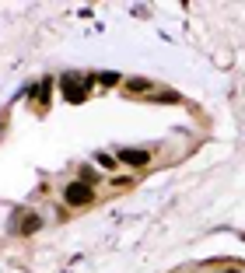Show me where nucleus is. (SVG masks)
I'll use <instances>...</instances> for the list:
<instances>
[{"label":"nucleus","mask_w":245,"mask_h":273,"mask_svg":"<svg viewBox=\"0 0 245 273\" xmlns=\"http://www.w3.org/2000/svg\"><path fill=\"white\" fill-rule=\"evenodd\" d=\"M126 91H151V81L147 77H133V81H126Z\"/></svg>","instance_id":"5"},{"label":"nucleus","mask_w":245,"mask_h":273,"mask_svg":"<svg viewBox=\"0 0 245 273\" xmlns=\"http://www.w3.org/2000/svg\"><path fill=\"white\" fill-rule=\"evenodd\" d=\"M154 102H158V105H172V102H179V95H158Z\"/></svg>","instance_id":"9"},{"label":"nucleus","mask_w":245,"mask_h":273,"mask_svg":"<svg viewBox=\"0 0 245 273\" xmlns=\"http://www.w3.org/2000/svg\"><path fill=\"white\" fill-rule=\"evenodd\" d=\"M39 228H42V217H39V214H25V217H21V224H18V231H21V235H35Z\"/></svg>","instance_id":"4"},{"label":"nucleus","mask_w":245,"mask_h":273,"mask_svg":"<svg viewBox=\"0 0 245 273\" xmlns=\"http://www.w3.org/2000/svg\"><path fill=\"white\" fill-rule=\"evenodd\" d=\"M123 165H130V168H144L147 161H151V151H140V147H126V151H119L116 154Z\"/></svg>","instance_id":"3"},{"label":"nucleus","mask_w":245,"mask_h":273,"mask_svg":"<svg viewBox=\"0 0 245 273\" xmlns=\"http://www.w3.org/2000/svg\"><path fill=\"white\" fill-rule=\"evenodd\" d=\"M63 200H67V207H88L91 200H95V189L88 186V182H70V186H63Z\"/></svg>","instance_id":"1"},{"label":"nucleus","mask_w":245,"mask_h":273,"mask_svg":"<svg viewBox=\"0 0 245 273\" xmlns=\"http://www.w3.org/2000/svg\"><path fill=\"white\" fill-rule=\"evenodd\" d=\"M60 88H63V95H67V102H74V105H81L84 102V95H88V88H91V77H60Z\"/></svg>","instance_id":"2"},{"label":"nucleus","mask_w":245,"mask_h":273,"mask_svg":"<svg viewBox=\"0 0 245 273\" xmlns=\"http://www.w3.org/2000/svg\"><path fill=\"white\" fill-rule=\"evenodd\" d=\"M95 158H98L102 168H116V165H119V158H112V154H95Z\"/></svg>","instance_id":"6"},{"label":"nucleus","mask_w":245,"mask_h":273,"mask_svg":"<svg viewBox=\"0 0 245 273\" xmlns=\"http://www.w3.org/2000/svg\"><path fill=\"white\" fill-rule=\"evenodd\" d=\"M98 81H102V84H119V74H112V70H109V74H102Z\"/></svg>","instance_id":"8"},{"label":"nucleus","mask_w":245,"mask_h":273,"mask_svg":"<svg viewBox=\"0 0 245 273\" xmlns=\"http://www.w3.org/2000/svg\"><path fill=\"white\" fill-rule=\"evenodd\" d=\"M224 273H238V270H224Z\"/></svg>","instance_id":"10"},{"label":"nucleus","mask_w":245,"mask_h":273,"mask_svg":"<svg viewBox=\"0 0 245 273\" xmlns=\"http://www.w3.org/2000/svg\"><path fill=\"white\" fill-rule=\"evenodd\" d=\"M84 179L81 182H88V186H91V182H98V168H91V165H84V172H81Z\"/></svg>","instance_id":"7"}]
</instances>
